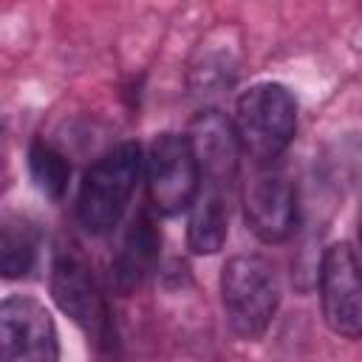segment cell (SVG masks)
Returning a JSON list of instances; mask_svg holds the SVG:
<instances>
[{
  "label": "cell",
  "mask_w": 362,
  "mask_h": 362,
  "mask_svg": "<svg viewBox=\"0 0 362 362\" xmlns=\"http://www.w3.org/2000/svg\"><path fill=\"white\" fill-rule=\"evenodd\" d=\"M144 158L136 141H122L107 150L85 173L76 195V221L90 235H105L119 226L141 178Z\"/></svg>",
  "instance_id": "6da1fadb"
},
{
  "label": "cell",
  "mask_w": 362,
  "mask_h": 362,
  "mask_svg": "<svg viewBox=\"0 0 362 362\" xmlns=\"http://www.w3.org/2000/svg\"><path fill=\"white\" fill-rule=\"evenodd\" d=\"M221 305L240 339H260L280 305V280L260 255H235L221 269Z\"/></svg>",
  "instance_id": "7a4b0ae2"
},
{
  "label": "cell",
  "mask_w": 362,
  "mask_h": 362,
  "mask_svg": "<svg viewBox=\"0 0 362 362\" xmlns=\"http://www.w3.org/2000/svg\"><path fill=\"white\" fill-rule=\"evenodd\" d=\"M235 133L240 150L257 164L269 167L286 153L297 130V102L280 82L252 85L235 107Z\"/></svg>",
  "instance_id": "3957f363"
},
{
  "label": "cell",
  "mask_w": 362,
  "mask_h": 362,
  "mask_svg": "<svg viewBox=\"0 0 362 362\" xmlns=\"http://www.w3.org/2000/svg\"><path fill=\"white\" fill-rule=\"evenodd\" d=\"M144 167H147V192L156 212L178 215L192 206L201 187V173L187 136L178 133L156 136L147 150Z\"/></svg>",
  "instance_id": "277c9868"
},
{
  "label": "cell",
  "mask_w": 362,
  "mask_h": 362,
  "mask_svg": "<svg viewBox=\"0 0 362 362\" xmlns=\"http://www.w3.org/2000/svg\"><path fill=\"white\" fill-rule=\"evenodd\" d=\"M51 294L62 314H68L88 337H93L99 348H113L116 334L110 308L85 260L76 255H57L51 266Z\"/></svg>",
  "instance_id": "5b68a950"
},
{
  "label": "cell",
  "mask_w": 362,
  "mask_h": 362,
  "mask_svg": "<svg viewBox=\"0 0 362 362\" xmlns=\"http://www.w3.org/2000/svg\"><path fill=\"white\" fill-rule=\"evenodd\" d=\"M320 303L334 334L362 339V263L348 243L328 246L320 260Z\"/></svg>",
  "instance_id": "8992f818"
},
{
  "label": "cell",
  "mask_w": 362,
  "mask_h": 362,
  "mask_svg": "<svg viewBox=\"0 0 362 362\" xmlns=\"http://www.w3.org/2000/svg\"><path fill=\"white\" fill-rule=\"evenodd\" d=\"M0 345L3 362H59V337L48 308L23 294L0 305Z\"/></svg>",
  "instance_id": "52a82bcc"
},
{
  "label": "cell",
  "mask_w": 362,
  "mask_h": 362,
  "mask_svg": "<svg viewBox=\"0 0 362 362\" xmlns=\"http://www.w3.org/2000/svg\"><path fill=\"white\" fill-rule=\"evenodd\" d=\"M243 218L246 226L263 243H283L297 226V189L294 184L272 167H260L243 189Z\"/></svg>",
  "instance_id": "ba28073f"
},
{
  "label": "cell",
  "mask_w": 362,
  "mask_h": 362,
  "mask_svg": "<svg viewBox=\"0 0 362 362\" xmlns=\"http://www.w3.org/2000/svg\"><path fill=\"white\" fill-rule=\"evenodd\" d=\"M187 139H189L195 161H198L201 184L232 192L238 158L243 153L238 133H235V124L221 110H201L192 119Z\"/></svg>",
  "instance_id": "9c48e42d"
},
{
  "label": "cell",
  "mask_w": 362,
  "mask_h": 362,
  "mask_svg": "<svg viewBox=\"0 0 362 362\" xmlns=\"http://www.w3.org/2000/svg\"><path fill=\"white\" fill-rule=\"evenodd\" d=\"M161 249V232L150 212H139L122 238L119 252L110 260V283L119 294H130L153 272Z\"/></svg>",
  "instance_id": "30bf717a"
},
{
  "label": "cell",
  "mask_w": 362,
  "mask_h": 362,
  "mask_svg": "<svg viewBox=\"0 0 362 362\" xmlns=\"http://www.w3.org/2000/svg\"><path fill=\"white\" fill-rule=\"evenodd\" d=\"M229 232V192L218 187H198V195L189 206L187 243L195 255H215L226 243Z\"/></svg>",
  "instance_id": "8fae6325"
},
{
  "label": "cell",
  "mask_w": 362,
  "mask_h": 362,
  "mask_svg": "<svg viewBox=\"0 0 362 362\" xmlns=\"http://www.w3.org/2000/svg\"><path fill=\"white\" fill-rule=\"evenodd\" d=\"M37 260V232L20 215H6L0 223V272L6 280L25 277Z\"/></svg>",
  "instance_id": "7c38bea8"
},
{
  "label": "cell",
  "mask_w": 362,
  "mask_h": 362,
  "mask_svg": "<svg viewBox=\"0 0 362 362\" xmlns=\"http://www.w3.org/2000/svg\"><path fill=\"white\" fill-rule=\"evenodd\" d=\"M28 167H31V178L48 198L57 201L65 195L68 178H71V164L65 161V156L59 150H54L45 141H34L28 150Z\"/></svg>",
  "instance_id": "4fadbf2b"
},
{
  "label": "cell",
  "mask_w": 362,
  "mask_h": 362,
  "mask_svg": "<svg viewBox=\"0 0 362 362\" xmlns=\"http://www.w3.org/2000/svg\"><path fill=\"white\" fill-rule=\"evenodd\" d=\"M359 246H362V218H359Z\"/></svg>",
  "instance_id": "5bb4252c"
}]
</instances>
